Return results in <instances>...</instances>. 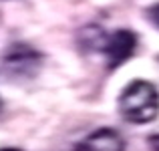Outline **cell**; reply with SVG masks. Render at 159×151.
Segmentation results:
<instances>
[{
  "mask_svg": "<svg viewBox=\"0 0 159 151\" xmlns=\"http://www.w3.org/2000/svg\"><path fill=\"white\" fill-rule=\"evenodd\" d=\"M0 151H22V149H0Z\"/></svg>",
  "mask_w": 159,
  "mask_h": 151,
  "instance_id": "cell-6",
  "label": "cell"
},
{
  "mask_svg": "<svg viewBox=\"0 0 159 151\" xmlns=\"http://www.w3.org/2000/svg\"><path fill=\"white\" fill-rule=\"evenodd\" d=\"M137 47V36L131 30H115L113 34H109L105 39V57H107V66L109 69H117L121 66L125 61L131 58V54L135 53Z\"/></svg>",
  "mask_w": 159,
  "mask_h": 151,
  "instance_id": "cell-2",
  "label": "cell"
},
{
  "mask_svg": "<svg viewBox=\"0 0 159 151\" xmlns=\"http://www.w3.org/2000/svg\"><path fill=\"white\" fill-rule=\"evenodd\" d=\"M119 113L133 125L151 123L159 115V91L149 81H131L119 97Z\"/></svg>",
  "mask_w": 159,
  "mask_h": 151,
  "instance_id": "cell-1",
  "label": "cell"
},
{
  "mask_svg": "<svg viewBox=\"0 0 159 151\" xmlns=\"http://www.w3.org/2000/svg\"><path fill=\"white\" fill-rule=\"evenodd\" d=\"M125 143L115 129H97L79 143H75L69 151H123Z\"/></svg>",
  "mask_w": 159,
  "mask_h": 151,
  "instance_id": "cell-3",
  "label": "cell"
},
{
  "mask_svg": "<svg viewBox=\"0 0 159 151\" xmlns=\"http://www.w3.org/2000/svg\"><path fill=\"white\" fill-rule=\"evenodd\" d=\"M149 147H151L153 151H159V133L149 137Z\"/></svg>",
  "mask_w": 159,
  "mask_h": 151,
  "instance_id": "cell-5",
  "label": "cell"
},
{
  "mask_svg": "<svg viewBox=\"0 0 159 151\" xmlns=\"http://www.w3.org/2000/svg\"><path fill=\"white\" fill-rule=\"evenodd\" d=\"M145 14H147L149 22H151L153 26H157V28H159V4H153V6H149Z\"/></svg>",
  "mask_w": 159,
  "mask_h": 151,
  "instance_id": "cell-4",
  "label": "cell"
}]
</instances>
